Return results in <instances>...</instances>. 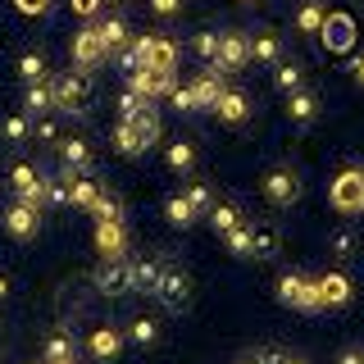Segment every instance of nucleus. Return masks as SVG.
I'll return each instance as SVG.
<instances>
[{
  "label": "nucleus",
  "instance_id": "a18cd8bd",
  "mask_svg": "<svg viewBox=\"0 0 364 364\" xmlns=\"http://www.w3.org/2000/svg\"><path fill=\"white\" fill-rule=\"evenodd\" d=\"M14 9H18V14H28V18H41V14H50V9H55V0H14Z\"/></svg>",
  "mask_w": 364,
  "mask_h": 364
},
{
  "label": "nucleus",
  "instance_id": "39448f33",
  "mask_svg": "<svg viewBox=\"0 0 364 364\" xmlns=\"http://www.w3.org/2000/svg\"><path fill=\"white\" fill-rule=\"evenodd\" d=\"M328 200L337 214H364V168H341L328 187Z\"/></svg>",
  "mask_w": 364,
  "mask_h": 364
},
{
  "label": "nucleus",
  "instance_id": "0eeeda50",
  "mask_svg": "<svg viewBox=\"0 0 364 364\" xmlns=\"http://www.w3.org/2000/svg\"><path fill=\"white\" fill-rule=\"evenodd\" d=\"M259 187H264L269 205H278V210H291V205L305 196V182H301V173H296V168H287V164H282V168H269Z\"/></svg>",
  "mask_w": 364,
  "mask_h": 364
},
{
  "label": "nucleus",
  "instance_id": "393cba45",
  "mask_svg": "<svg viewBox=\"0 0 364 364\" xmlns=\"http://www.w3.org/2000/svg\"><path fill=\"white\" fill-rule=\"evenodd\" d=\"M146 68H159V73H173V68H178V46L168 41L164 32H155L151 55H146Z\"/></svg>",
  "mask_w": 364,
  "mask_h": 364
},
{
  "label": "nucleus",
  "instance_id": "2f4dec72",
  "mask_svg": "<svg viewBox=\"0 0 364 364\" xmlns=\"http://www.w3.org/2000/svg\"><path fill=\"white\" fill-rule=\"evenodd\" d=\"M205 219H210V228H214V232H219V237H228V232H232L237 223H246L237 205H214V210L205 214Z\"/></svg>",
  "mask_w": 364,
  "mask_h": 364
},
{
  "label": "nucleus",
  "instance_id": "603ef678",
  "mask_svg": "<svg viewBox=\"0 0 364 364\" xmlns=\"http://www.w3.org/2000/svg\"><path fill=\"white\" fill-rule=\"evenodd\" d=\"M350 73H355V82L364 87V55H355V64H350Z\"/></svg>",
  "mask_w": 364,
  "mask_h": 364
},
{
  "label": "nucleus",
  "instance_id": "4c0bfd02",
  "mask_svg": "<svg viewBox=\"0 0 364 364\" xmlns=\"http://www.w3.org/2000/svg\"><path fill=\"white\" fill-rule=\"evenodd\" d=\"M168 168H178V173H187V168L191 164H196V141H173V146H168Z\"/></svg>",
  "mask_w": 364,
  "mask_h": 364
},
{
  "label": "nucleus",
  "instance_id": "4468645a",
  "mask_svg": "<svg viewBox=\"0 0 364 364\" xmlns=\"http://www.w3.org/2000/svg\"><path fill=\"white\" fill-rule=\"evenodd\" d=\"M191 91H196V109H214V105H219V96L228 91V73H223L219 64H205V73H196Z\"/></svg>",
  "mask_w": 364,
  "mask_h": 364
},
{
  "label": "nucleus",
  "instance_id": "c756f323",
  "mask_svg": "<svg viewBox=\"0 0 364 364\" xmlns=\"http://www.w3.org/2000/svg\"><path fill=\"white\" fill-rule=\"evenodd\" d=\"M219 41H223V32H196L191 37V55L200 64H219Z\"/></svg>",
  "mask_w": 364,
  "mask_h": 364
},
{
  "label": "nucleus",
  "instance_id": "aec40b11",
  "mask_svg": "<svg viewBox=\"0 0 364 364\" xmlns=\"http://www.w3.org/2000/svg\"><path fill=\"white\" fill-rule=\"evenodd\" d=\"M214 114H219L223 123H232V128H237V123L250 119V96H246V91H232V87H228L223 96H219V105H214Z\"/></svg>",
  "mask_w": 364,
  "mask_h": 364
},
{
  "label": "nucleus",
  "instance_id": "4d7b16f0",
  "mask_svg": "<svg viewBox=\"0 0 364 364\" xmlns=\"http://www.w3.org/2000/svg\"><path fill=\"white\" fill-rule=\"evenodd\" d=\"M246 5H255V0H246Z\"/></svg>",
  "mask_w": 364,
  "mask_h": 364
},
{
  "label": "nucleus",
  "instance_id": "9d476101",
  "mask_svg": "<svg viewBox=\"0 0 364 364\" xmlns=\"http://www.w3.org/2000/svg\"><path fill=\"white\" fill-rule=\"evenodd\" d=\"M9 187H14V200H28V205H46V173L28 159H14L9 168Z\"/></svg>",
  "mask_w": 364,
  "mask_h": 364
},
{
  "label": "nucleus",
  "instance_id": "4be33fe9",
  "mask_svg": "<svg viewBox=\"0 0 364 364\" xmlns=\"http://www.w3.org/2000/svg\"><path fill=\"white\" fill-rule=\"evenodd\" d=\"M151 41H155V32H146V37H132L128 46H123L114 60H119L123 73H136V68H146V55H151Z\"/></svg>",
  "mask_w": 364,
  "mask_h": 364
},
{
  "label": "nucleus",
  "instance_id": "20e7f679",
  "mask_svg": "<svg viewBox=\"0 0 364 364\" xmlns=\"http://www.w3.org/2000/svg\"><path fill=\"white\" fill-rule=\"evenodd\" d=\"M355 37H360L355 18H350L346 9H328L323 28H318V41H323V50H328V55H350V50H355Z\"/></svg>",
  "mask_w": 364,
  "mask_h": 364
},
{
  "label": "nucleus",
  "instance_id": "c9c22d12",
  "mask_svg": "<svg viewBox=\"0 0 364 364\" xmlns=\"http://www.w3.org/2000/svg\"><path fill=\"white\" fill-rule=\"evenodd\" d=\"M223 242H228V250H232L237 259H250V250H255V232H250V223H237Z\"/></svg>",
  "mask_w": 364,
  "mask_h": 364
},
{
  "label": "nucleus",
  "instance_id": "5fc2aeb1",
  "mask_svg": "<svg viewBox=\"0 0 364 364\" xmlns=\"http://www.w3.org/2000/svg\"><path fill=\"white\" fill-rule=\"evenodd\" d=\"M5 296H9V278H5V273H0V301H5Z\"/></svg>",
  "mask_w": 364,
  "mask_h": 364
},
{
  "label": "nucleus",
  "instance_id": "de8ad7c7",
  "mask_svg": "<svg viewBox=\"0 0 364 364\" xmlns=\"http://www.w3.org/2000/svg\"><path fill=\"white\" fill-rule=\"evenodd\" d=\"M68 5H73V14H77V18H96L105 0H68Z\"/></svg>",
  "mask_w": 364,
  "mask_h": 364
},
{
  "label": "nucleus",
  "instance_id": "f3484780",
  "mask_svg": "<svg viewBox=\"0 0 364 364\" xmlns=\"http://www.w3.org/2000/svg\"><path fill=\"white\" fill-rule=\"evenodd\" d=\"M128 87L136 91V96L155 100V96H168L178 82H173V73H159V68H136V73H128Z\"/></svg>",
  "mask_w": 364,
  "mask_h": 364
},
{
  "label": "nucleus",
  "instance_id": "58836bf2",
  "mask_svg": "<svg viewBox=\"0 0 364 364\" xmlns=\"http://www.w3.org/2000/svg\"><path fill=\"white\" fill-rule=\"evenodd\" d=\"M0 132H5V141H14V146H23L32 136V119L28 114H9L5 123H0Z\"/></svg>",
  "mask_w": 364,
  "mask_h": 364
},
{
  "label": "nucleus",
  "instance_id": "f8f14e48",
  "mask_svg": "<svg viewBox=\"0 0 364 364\" xmlns=\"http://www.w3.org/2000/svg\"><path fill=\"white\" fill-rule=\"evenodd\" d=\"M123 341H128V333L123 328H114V323H96L91 328V337H87V350L96 355L100 364H109V360H119L123 355Z\"/></svg>",
  "mask_w": 364,
  "mask_h": 364
},
{
  "label": "nucleus",
  "instance_id": "c85d7f7f",
  "mask_svg": "<svg viewBox=\"0 0 364 364\" xmlns=\"http://www.w3.org/2000/svg\"><path fill=\"white\" fill-rule=\"evenodd\" d=\"M128 341H136V346H155L159 341V318H151V314H136L132 323H128Z\"/></svg>",
  "mask_w": 364,
  "mask_h": 364
},
{
  "label": "nucleus",
  "instance_id": "6e6d98bb",
  "mask_svg": "<svg viewBox=\"0 0 364 364\" xmlns=\"http://www.w3.org/2000/svg\"><path fill=\"white\" fill-rule=\"evenodd\" d=\"M41 364H77V355L73 360H41Z\"/></svg>",
  "mask_w": 364,
  "mask_h": 364
},
{
  "label": "nucleus",
  "instance_id": "a211bd4d",
  "mask_svg": "<svg viewBox=\"0 0 364 364\" xmlns=\"http://www.w3.org/2000/svg\"><path fill=\"white\" fill-rule=\"evenodd\" d=\"M60 159H64V168H73V173H91V164H96L87 136H60Z\"/></svg>",
  "mask_w": 364,
  "mask_h": 364
},
{
  "label": "nucleus",
  "instance_id": "473e14b6",
  "mask_svg": "<svg viewBox=\"0 0 364 364\" xmlns=\"http://www.w3.org/2000/svg\"><path fill=\"white\" fill-rule=\"evenodd\" d=\"M164 214H168V223H173V228H191V223L200 219V214H196V210L187 205V196H182V191H178V196H168V200H164Z\"/></svg>",
  "mask_w": 364,
  "mask_h": 364
},
{
  "label": "nucleus",
  "instance_id": "cd10ccee",
  "mask_svg": "<svg viewBox=\"0 0 364 364\" xmlns=\"http://www.w3.org/2000/svg\"><path fill=\"white\" fill-rule=\"evenodd\" d=\"M96 32H100V41L109 46V55H119L123 46L132 41V37H128V23H123V18H100V23H96Z\"/></svg>",
  "mask_w": 364,
  "mask_h": 364
},
{
  "label": "nucleus",
  "instance_id": "79ce46f5",
  "mask_svg": "<svg viewBox=\"0 0 364 364\" xmlns=\"http://www.w3.org/2000/svg\"><path fill=\"white\" fill-rule=\"evenodd\" d=\"M168 105H173L178 114H200L196 109V91H191V87H173V91H168Z\"/></svg>",
  "mask_w": 364,
  "mask_h": 364
},
{
  "label": "nucleus",
  "instance_id": "423d86ee",
  "mask_svg": "<svg viewBox=\"0 0 364 364\" xmlns=\"http://www.w3.org/2000/svg\"><path fill=\"white\" fill-rule=\"evenodd\" d=\"M278 301L287 310H301V314H314L318 310V287L310 273H282L278 278Z\"/></svg>",
  "mask_w": 364,
  "mask_h": 364
},
{
  "label": "nucleus",
  "instance_id": "ddd939ff",
  "mask_svg": "<svg viewBox=\"0 0 364 364\" xmlns=\"http://www.w3.org/2000/svg\"><path fill=\"white\" fill-rule=\"evenodd\" d=\"M314 287H318V310H341V305H350V296H355L346 273H323V278H314Z\"/></svg>",
  "mask_w": 364,
  "mask_h": 364
},
{
  "label": "nucleus",
  "instance_id": "8fccbe9b",
  "mask_svg": "<svg viewBox=\"0 0 364 364\" xmlns=\"http://www.w3.org/2000/svg\"><path fill=\"white\" fill-rule=\"evenodd\" d=\"M151 9H155V14H182V0H151Z\"/></svg>",
  "mask_w": 364,
  "mask_h": 364
},
{
  "label": "nucleus",
  "instance_id": "bb28decb",
  "mask_svg": "<svg viewBox=\"0 0 364 364\" xmlns=\"http://www.w3.org/2000/svg\"><path fill=\"white\" fill-rule=\"evenodd\" d=\"M100 196V182L96 178H87V173H73L68 178V205H77V210H91Z\"/></svg>",
  "mask_w": 364,
  "mask_h": 364
},
{
  "label": "nucleus",
  "instance_id": "5701e85b",
  "mask_svg": "<svg viewBox=\"0 0 364 364\" xmlns=\"http://www.w3.org/2000/svg\"><path fill=\"white\" fill-rule=\"evenodd\" d=\"M250 232H255V250H250V259H273L282 250L278 223H250Z\"/></svg>",
  "mask_w": 364,
  "mask_h": 364
},
{
  "label": "nucleus",
  "instance_id": "412c9836",
  "mask_svg": "<svg viewBox=\"0 0 364 364\" xmlns=\"http://www.w3.org/2000/svg\"><path fill=\"white\" fill-rule=\"evenodd\" d=\"M287 119L291 123H314L318 119V91H310V87H301V91H291L287 96Z\"/></svg>",
  "mask_w": 364,
  "mask_h": 364
},
{
  "label": "nucleus",
  "instance_id": "9b49d317",
  "mask_svg": "<svg viewBox=\"0 0 364 364\" xmlns=\"http://www.w3.org/2000/svg\"><path fill=\"white\" fill-rule=\"evenodd\" d=\"M5 232L18 237V242H28V237L41 232V205H28V200H14L5 210Z\"/></svg>",
  "mask_w": 364,
  "mask_h": 364
},
{
  "label": "nucleus",
  "instance_id": "b1692460",
  "mask_svg": "<svg viewBox=\"0 0 364 364\" xmlns=\"http://www.w3.org/2000/svg\"><path fill=\"white\" fill-rule=\"evenodd\" d=\"M250 60H259V64H278V60H282V37H278L273 28L255 32V37H250Z\"/></svg>",
  "mask_w": 364,
  "mask_h": 364
},
{
  "label": "nucleus",
  "instance_id": "7ed1b4c3",
  "mask_svg": "<svg viewBox=\"0 0 364 364\" xmlns=\"http://www.w3.org/2000/svg\"><path fill=\"white\" fill-rule=\"evenodd\" d=\"M155 301L164 305L168 314H182V310H191V301H196V287H191V273H187V269H178V264H164V278H159V287H155Z\"/></svg>",
  "mask_w": 364,
  "mask_h": 364
},
{
  "label": "nucleus",
  "instance_id": "a19ab883",
  "mask_svg": "<svg viewBox=\"0 0 364 364\" xmlns=\"http://www.w3.org/2000/svg\"><path fill=\"white\" fill-rule=\"evenodd\" d=\"M91 214H96V219H119V223H123V200L109 196V191L100 187V196H96V205H91Z\"/></svg>",
  "mask_w": 364,
  "mask_h": 364
},
{
  "label": "nucleus",
  "instance_id": "2eb2a0df",
  "mask_svg": "<svg viewBox=\"0 0 364 364\" xmlns=\"http://www.w3.org/2000/svg\"><path fill=\"white\" fill-rule=\"evenodd\" d=\"M250 64V32H223V41H219V68L223 73H237V68H246Z\"/></svg>",
  "mask_w": 364,
  "mask_h": 364
},
{
  "label": "nucleus",
  "instance_id": "a878e982",
  "mask_svg": "<svg viewBox=\"0 0 364 364\" xmlns=\"http://www.w3.org/2000/svg\"><path fill=\"white\" fill-rule=\"evenodd\" d=\"M23 109L28 114H55V87H50V77L46 82H28V96H23Z\"/></svg>",
  "mask_w": 364,
  "mask_h": 364
},
{
  "label": "nucleus",
  "instance_id": "7c9ffc66",
  "mask_svg": "<svg viewBox=\"0 0 364 364\" xmlns=\"http://www.w3.org/2000/svg\"><path fill=\"white\" fill-rule=\"evenodd\" d=\"M323 18H328V9L318 5V0H305V5H301V14H296V28H301L305 37H318V28H323Z\"/></svg>",
  "mask_w": 364,
  "mask_h": 364
},
{
  "label": "nucleus",
  "instance_id": "f704fd0d",
  "mask_svg": "<svg viewBox=\"0 0 364 364\" xmlns=\"http://www.w3.org/2000/svg\"><path fill=\"white\" fill-rule=\"evenodd\" d=\"M273 87L287 91V96H291V91H301L305 87V68L301 64H278V68H273Z\"/></svg>",
  "mask_w": 364,
  "mask_h": 364
},
{
  "label": "nucleus",
  "instance_id": "f03ea898",
  "mask_svg": "<svg viewBox=\"0 0 364 364\" xmlns=\"http://www.w3.org/2000/svg\"><path fill=\"white\" fill-rule=\"evenodd\" d=\"M50 87H55V114H91V105H96V77L87 68L50 77Z\"/></svg>",
  "mask_w": 364,
  "mask_h": 364
},
{
  "label": "nucleus",
  "instance_id": "c03bdc74",
  "mask_svg": "<svg viewBox=\"0 0 364 364\" xmlns=\"http://www.w3.org/2000/svg\"><path fill=\"white\" fill-rule=\"evenodd\" d=\"M146 105H151V100H146V96H136L132 87H123V91H119V119H128V114L146 109Z\"/></svg>",
  "mask_w": 364,
  "mask_h": 364
},
{
  "label": "nucleus",
  "instance_id": "864d4df0",
  "mask_svg": "<svg viewBox=\"0 0 364 364\" xmlns=\"http://www.w3.org/2000/svg\"><path fill=\"white\" fill-rule=\"evenodd\" d=\"M278 364H310V360H305V355H287V350H282V360Z\"/></svg>",
  "mask_w": 364,
  "mask_h": 364
},
{
  "label": "nucleus",
  "instance_id": "6ab92c4d",
  "mask_svg": "<svg viewBox=\"0 0 364 364\" xmlns=\"http://www.w3.org/2000/svg\"><path fill=\"white\" fill-rule=\"evenodd\" d=\"M159 278H164V259H159V255H146V259H136V264H132V291L155 296Z\"/></svg>",
  "mask_w": 364,
  "mask_h": 364
},
{
  "label": "nucleus",
  "instance_id": "e433bc0d",
  "mask_svg": "<svg viewBox=\"0 0 364 364\" xmlns=\"http://www.w3.org/2000/svg\"><path fill=\"white\" fill-rule=\"evenodd\" d=\"M73 355H77V346H73V337H68V333H50V337H46L41 360H73Z\"/></svg>",
  "mask_w": 364,
  "mask_h": 364
},
{
  "label": "nucleus",
  "instance_id": "37998d69",
  "mask_svg": "<svg viewBox=\"0 0 364 364\" xmlns=\"http://www.w3.org/2000/svg\"><path fill=\"white\" fill-rule=\"evenodd\" d=\"M355 246H360V237L350 232V228L333 232V255H337V259H350V255H355Z\"/></svg>",
  "mask_w": 364,
  "mask_h": 364
},
{
  "label": "nucleus",
  "instance_id": "3c124183",
  "mask_svg": "<svg viewBox=\"0 0 364 364\" xmlns=\"http://www.w3.org/2000/svg\"><path fill=\"white\" fill-rule=\"evenodd\" d=\"M337 364H364V350H360V346H346V350L337 355Z\"/></svg>",
  "mask_w": 364,
  "mask_h": 364
},
{
  "label": "nucleus",
  "instance_id": "6e6552de",
  "mask_svg": "<svg viewBox=\"0 0 364 364\" xmlns=\"http://www.w3.org/2000/svg\"><path fill=\"white\" fill-rule=\"evenodd\" d=\"M68 55H73V64H77V68H87V73H96V68L109 60V46L100 41L96 23H91V28H77V32H73V46H68Z\"/></svg>",
  "mask_w": 364,
  "mask_h": 364
},
{
  "label": "nucleus",
  "instance_id": "49530a36",
  "mask_svg": "<svg viewBox=\"0 0 364 364\" xmlns=\"http://www.w3.org/2000/svg\"><path fill=\"white\" fill-rule=\"evenodd\" d=\"M282 360V350H246V355H237V364H278Z\"/></svg>",
  "mask_w": 364,
  "mask_h": 364
},
{
  "label": "nucleus",
  "instance_id": "1a4fd4ad",
  "mask_svg": "<svg viewBox=\"0 0 364 364\" xmlns=\"http://www.w3.org/2000/svg\"><path fill=\"white\" fill-rule=\"evenodd\" d=\"M91 282H96L100 296H128V291H132V264H128V255L100 259L96 273H91Z\"/></svg>",
  "mask_w": 364,
  "mask_h": 364
},
{
  "label": "nucleus",
  "instance_id": "dca6fc26",
  "mask_svg": "<svg viewBox=\"0 0 364 364\" xmlns=\"http://www.w3.org/2000/svg\"><path fill=\"white\" fill-rule=\"evenodd\" d=\"M96 250H100V259L128 255V228L119 219H96Z\"/></svg>",
  "mask_w": 364,
  "mask_h": 364
},
{
  "label": "nucleus",
  "instance_id": "72a5a7b5",
  "mask_svg": "<svg viewBox=\"0 0 364 364\" xmlns=\"http://www.w3.org/2000/svg\"><path fill=\"white\" fill-rule=\"evenodd\" d=\"M18 77H23V82H46L50 68H46V60H41L37 50H23L18 55Z\"/></svg>",
  "mask_w": 364,
  "mask_h": 364
},
{
  "label": "nucleus",
  "instance_id": "09e8293b",
  "mask_svg": "<svg viewBox=\"0 0 364 364\" xmlns=\"http://www.w3.org/2000/svg\"><path fill=\"white\" fill-rule=\"evenodd\" d=\"M32 132H37L41 141H60V128H55V119H46V114L37 119V128H32Z\"/></svg>",
  "mask_w": 364,
  "mask_h": 364
},
{
  "label": "nucleus",
  "instance_id": "f257e3e1",
  "mask_svg": "<svg viewBox=\"0 0 364 364\" xmlns=\"http://www.w3.org/2000/svg\"><path fill=\"white\" fill-rule=\"evenodd\" d=\"M155 141H159V114H155V105L136 109V114H128V119H119V128H114V151L128 155V159L146 155Z\"/></svg>",
  "mask_w": 364,
  "mask_h": 364
},
{
  "label": "nucleus",
  "instance_id": "ea45409f",
  "mask_svg": "<svg viewBox=\"0 0 364 364\" xmlns=\"http://www.w3.org/2000/svg\"><path fill=\"white\" fill-rule=\"evenodd\" d=\"M182 196H187V205H191V210L200 214V219H205V214L214 210V191L205 187V182H187V191H182Z\"/></svg>",
  "mask_w": 364,
  "mask_h": 364
}]
</instances>
